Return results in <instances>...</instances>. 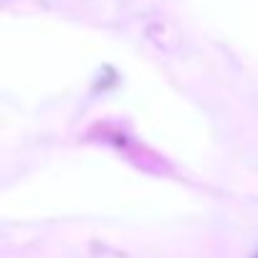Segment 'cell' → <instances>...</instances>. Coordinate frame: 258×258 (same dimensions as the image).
<instances>
[{"label":"cell","mask_w":258,"mask_h":258,"mask_svg":"<svg viewBox=\"0 0 258 258\" xmlns=\"http://www.w3.org/2000/svg\"><path fill=\"white\" fill-rule=\"evenodd\" d=\"M255 258H258V255H255Z\"/></svg>","instance_id":"obj_1"}]
</instances>
